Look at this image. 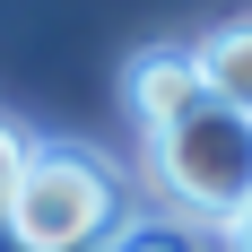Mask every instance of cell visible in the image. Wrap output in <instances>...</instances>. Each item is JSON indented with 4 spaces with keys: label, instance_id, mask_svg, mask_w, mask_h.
<instances>
[{
    "label": "cell",
    "instance_id": "6da1fadb",
    "mask_svg": "<svg viewBox=\"0 0 252 252\" xmlns=\"http://www.w3.org/2000/svg\"><path fill=\"white\" fill-rule=\"evenodd\" d=\"M0 226L18 252H104L122 235V174L87 148H35Z\"/></svg>",
    "mask_w": 252,
    "mask_h": 252
},
{
    "label": "cell",
    "instance_id": "7a4b0ae2",
    "mask_svg": "<svg viewBox=\"0 0 252 252\" xmlns=\"http://www.w3.org/2000/svg\"><path fill=\"white\" fill-rule=\"evenodd\" d=\"M148 174L191 226H235L252 209V113L209 96L200 113H183L174 130L148 139Z\"/></svg>",
    "mask_w": 252,
    "mask_h": 252
},
{
    "label": "cell",
    "instance_id": "3957f363",
    "mask_svg": "<svg viewBox=\"0 0 252 252\" xmlns=\"http://www.w3.org/2000/svg\"><path fill=\"white\" fill-rule=\"evenodd\" d=\"M122 96H130V113H139V130H174L183 113H200L209 104V78H200V52L191 44H148L139 61L122 70Z\"/></svg>",
    "mask_w": 252,
    "mask_h": 252
},
{
    "label": "cell",
    "instance_id": "277c9868",
    "mask_svg": "<svg viewBox=\"0 0 252 252\" xmlns=\"http://www.w3.org/2000/svg\"><path fill=\"white\" fill-rule=\"evenodd\" d=\"M191 52H200L209 96L235 104V113H252V18H235V26H218V35H200Z\"/></svg>",
    "mask_w": 252,
    "mask_h": 252
},
{
    "label": "cell",
    "instance_id": "5b68a950",
    "mask_svg": "<svg viewBox=\"0 0 252 252\" xmlns=\"http://www.w3.org/2000/svg\"><path fill=\"white\" fill-rule=\"evenodd\" d=\"M104 252H209L200 226H183V218H122V235Z\"/></svg>",
    "mask_w": 252,
    "mask_h": 252
},
{
    "label": "cell",
    "instance_id": "8992f818",
    "mask_svg": "<svg viewBox=\"0 0 252 252\" xmlns=\"http://www.w3.org/2000/svg\"><path fill=\"white\" fill-rule=\"evenodd\" d=\"M26 157H35V139H26L9 113H0V218H9V200H18V174H26Z\"/></svg>",
    "mask_w": 252,
    "mask_h": 252
},
{
    "label": "cell",
    "instance_id": "52a82bcc",
    "mask_svg": "<svg viewBox=\"0 0 252 252\" xmlns=\"http://www.w3.org/2000/svg\"><path fill=\"white\" fill-rule=\"evenodd\" d=\"M226 252H252V209H244V218L226 226Z\"/></svg>",
    "mask_w": 252,
    "mask_h": 252
}]
</instances>
